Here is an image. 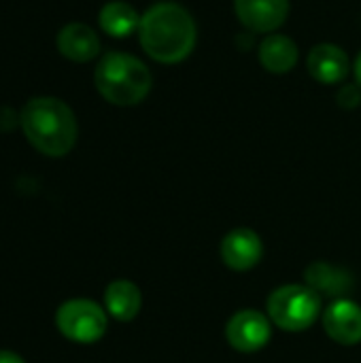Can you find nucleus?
Masks as SVG:
<instances>
[{"label": "nucleus", "mask_w": 361, "mask_h": 363, "mask_svg": "<svg viewBox=\"0 0 361 363\" xmlns=\"http://www.w3.org/2000/svg\"><path fill=\"white\" fill-rule=\"evenodd\" d=\"M140 26V15L136 9L123 0H113L100 11V28L115 38H126Z\"/></svg>", "instance_id": "2eb2a0df"}, {"label": "nucleus", "mask_w": 361, "mask_h": 363, "mask_svg": "<svg viewBox=\"0 0 361 363\" xmlns=\"http://www.w3.org/2000/svg\"><path fill=\"white\" fill-rule=\"evenodd\" d=\"M264 255L262 238L249 228H236L221 240V259L228 268L245 272L260 264Z\"/></svg>", "instance_id": "6e6552de"}, {"label": "nucleus", "mask_w": 361, "mask_h": 363, "mask_svg": "<svg viewBox=\"0 0 361 363\" xmlns=\"http://www.w3.org/2000/svg\"><path fill=\"white\" fill-rule=\"evenodd\" d=\"M304 279L313 291H317L319 296H328V298H343L353 287L351 274L343 268L328 264V262L311 264L304 270Z\"/></svg>", "instance_id": "f8f14e48"}, {"label": "nucleus", "mask_w": 361, "mask_h": 363, "mask_svg": "<svg viewBox=\"0 0 361 363\" xmlns=\"http://www.w3.org/2000/svg\"><path fill=\"white\" fill-rule=\"evenodd\" d=\"M272 336V321L270 317L262 315L260 311H238L226 328V338L232 349L240 353H255L268 345Z\"/></svg>", "instance_id": "423d86ee"}, {"label": "nucleus", "mask_w": 361, "mask_h": 363, "mask_svg": "<svg viewBox=\"0 0 361 363\" xmlns=\"http://www.w3.org/2000/svg\"><path fill=\"white\" fill-rule=\"evenodd\" d=\"M0 363H26L13 351H0Z\"/></svg>", "instance_id": "f3484780"}, {"label": "nucleus", "mask_w": 361, "mask_h": 363, "mask_svg": "<svg viewBox=\"0 0 361 363\" xmlns=\"http://www.w3.org/2000/svg\"><path fill=\"white\" fill-rule=\"evenodd\" d=\"M262 66L272 74H285L298 64V45L285 34H270L257 49Z\"/></svg>", "instance_id": "ddd939ff"}, {"label": "nucleus", "mask_w": 361, "mask_h": 363, "mask_svg": "<svg viewBox=\"0 0 361 363\" xmlns=\"http://www.w3.org/2000/svg\"><path fill=\"white\" fill-rule=\"evenodd\" d=\"M19 125L28 143L49 157H62L77 143V119L66 102L51 96L28 100L19 113Z\"/></svg>", "instance_id": "f03ea898"}, {"label": "nucleus", "mask_w": 361, "mask_h": 363, "mask_svg": "<svg viewBox=\"0 0 361 363\" xmlns=\"http://www.w3.org/2000/svg\"><path fill=\"white\" fill-rule=\"evenodd\" d=\"M306 68L315 81L326 85H336L347 79L351 64H349V55L338 45L321 43L311 49L306 57Z\"/></svg>", "instance_id": "9d476101"}, {"label": "nucleus", "mask_w": 361, "mask_h": 363, "mask_svg": "<svg viewBox=\"0 0 361 363\" xmlns=\"http://www.w3.org/2000/svg\"><path fill=\"white\" fill-rule=\"evenodd\" d=\"M55 325L64 338L91 345L106 334V313L91 300H68L57 308Z\"/></svg>", "instance_id": "39448f33"}, {"label": "nucleus", "mask_w": 361, "mask_h": 363, "mask_svg": "<svg viewBox=\"0 0 361 363\" xmlns=\"http://www.w3.org/2000/svg\"><path fill=\"white\" fill-rule=\"evenodd\" d=\"M321 313V296L309 285H285L270 294L268 317L285 332L309 330Z\"/></svg>", "instance_id": "20e7f679"}, {"label": "nucleus", "mask_w": 361, "mask_h": 363, "mask_svg": "<svg viewBox=\"0 0 361 363\" xmlns=\"http://www.w3.org/2000/svg\"><path fill=\"white\" fill-rule=\"evenodd\" d=\"M106 313L117 321H132L140 313L143 296L140 289L132 281H113L104 291Z\"/></svg>", "instance_id": "4468645a"}, {"label": "nucleus", "mask_w": 361, "mask_h": 363, "mask_svg": "<svg viewBox=\"0 0 361 363\" xmlns=\"http://www.w3.org/2000/svg\"><path fill=\"white\" fill-rule=\"evenodd\" d=\"M94 83L106 102L115 106H134L149 96L153 77L138 57L113 51L98 62Z\"/></svg>", "instance_id": "7ed1b4c3"}, {"label": "nucleus", "mask_w": 361, "mask_h": 363, "mask_svg": "<svg viewBox=\"0 0 361 363\" xmlns=\"http://www.w3.org/2000/svg\"><path fill=\"white\" fill-rule=\"evenodd\" d=\"M57 51L70 62H89L100 53L98 34L85 23H68L57 32Z\"/></svg>", "instance_id": "9b49d317"}, {"label": "nucleus", "mask_w": 361, "mask_h": 363, "mask_svg": "<svg viewBox=\"0 0 361 363\" xmlns=\"http://www.w3.org/2000/svg\"><path fill=\"white\" fill-rule=\"evenodd\" d=\"M138 38L145 53L160 64H179L196 47L198 28L177 2H157L140 15Z\"/></svg>", "instance_id": "f257e3e1"}, {"label": "nucleus", "mask_w": 361, "mask_h": 363, "mask_svg": "<svg viewBox=\"0 0 361 363\" xmlns=\"http://www.w3.org/2000/svg\"><path fill=\"white\" fill-rule=\"evenodd\" d=\"M238 21L251 32H274L289 15V0H234Z\"/></svg>", "instance_id": "0eeeda50"}, {"label": "nucleus", "mask_w": 361, "mask_h": 363, "mask_svg": "<svg viewBox=\"0 0 361 363\" xmlns=\"http://www.w3.org/2000/svg\"><path fill=\"white\" fill-rule=\"evenodd\" d=\"M353 72H355V81H357V85L361 87V53L357 55L355 64H353Z\"/></svg>", "instance_id": "a211bd4d"}, {"label": "nucleus", "mask_w": 361, "mask_h": 363, "mask_svg": "<svg viewBox=\"0 0 361 363\" xmlns=\"http://www.w3.org/2000/svg\"><path fill=\"white\" fill-rule=\"evenodd\" d=\"M338 104L343 108H355L361 104V87L357 83H349L343 85V89L338 91Z\"/></svg>", "instance_id": "dca6fc26"}, {"label": "nucleus", "mask_w": 361, "mask_h": 363, "mask_svg": "<svg viewBox=\"0 0 361 363\" xmlns=\"http://www.w3.org/2000/svg\"><path fill=\"white\" fill-rule=\"evenodd\" d=\"M326 334L345 347H353L361 342V306L351 300H336L323 313Z\"/></svg>", "instance_id": "1a4fd4ad"}]
</instances>
